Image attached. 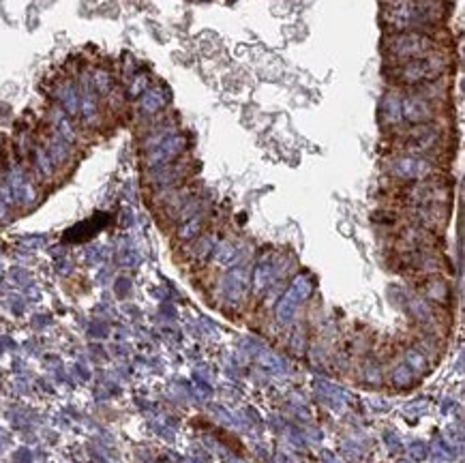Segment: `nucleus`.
Instances as JSON below:
<instances>
[{"label": "nucleus", "instance_id": "f257e3e1", "mask_svg": "<svg viewBox=\"0 0 465 463\" xmlns=\"http://www.w3.org/2000/svg\"><path fill=\"white\" fill-rule=\"evenodd\" d=\"M444 16L446 9L439 0H390L384 9V22L394 33H426V29L441 22Z\"/></svg>", "mask_w": 465, "mask_h": 463}, {"label": "nucleus", "instance_id": "f03ea898", "mask_svg": "<svg viewBox=\"0 0 465 463\" xmlns=\"http://www.w3.org/2000/svg\"><path fill=\"white\" fill-rule=\"evenodd\" d=\"M446 69H448V61L435 52V54H429V56H422V58L397 63L388 71V78L399 86L418 88V86H424L429 82L441 80Z\"/></svg>", "mask_w": 465, "mask_h": 463}, {"label": "nucleus", "instance_id": "7ed1b4c3", "mask_svg": "<svg viewBox=\"0 0 465 463\" xmlns=\"http://www.w3.org/2000/svg\"><path fill=\"white\" fill-rule=\"evenodd\" d=\"M384 52L397 65V63H405V61L435 54L437 41L433 37H429L426 33H418V31L392 33L384 39Z\"/></svg>", "mask_w": 465, "mask_h": 463}, {"label": "nucleus", "instance_id": "20e7f679", "mask_svg": "<svg viewBox=\"0 0 465 463\" xmlns=\"http://www.w3.org/2000/svg\"><path fill=\"white\" fill-rule=\"evenodd\" d=\"M437 114V108L433 101H429L418 91L401 93V116L409 125H424L431 123Z\"/></svg>", "mask_w": 465, "mask_h": 463}, {"label": "nucleus", "instance_id": "39448f33", "mask_svg": "<svg viewBox=\"0 0 465 463\" xmlns=\"http://www.w3.org/2000/svg\"><path fill=\"white\" fill-rule=\"evenodd\" d=\"M441 140V133L437 127H433L431 123L424 125H414L407 133H405V146L412 148L414 153H431L437 151Z\"/></svg>", "mask_w": 465, "mask_h": 463}, {"label": "nucleus", "instance_id": "423d86ee", "mask_svg": "<svg viewBox=\"0 0 465 463\" xmlns=\"http://www.w3.org/2000/svg\"><path fill=\"white\" fill-rule=\"evenodd\" d=\"M388 170L399 176V178H422L426 174H431V166L422 159H416V157H399V159H392Z\"/></svg>", "mask_w": 465, "mask_h": 463}, {"label": "nucleus", "instance_id": "0eeeda50", "mask_svg": "<svg viewBox=\"0 0 465 463\" xmlns=\"http://www.w3.org/2000/svg\"><path fill=\"white\" fill-rule=\"evenodd\" d=\"M379 110H382V118H384L386 125H399V123H403V116H401V93L399 91H388L382 97Z\"/></svg>", "mask_w": 465, "mask_h": 463}, {"label": "nucleus", "instance_id": "6e6552de", "mask_svg": "<svg viewBox=\"0 0 465 463\" xmlns=\"http://www.w3.org/2000/svg\"><path fill=\"white\" fill-rule=\"evenodd\" d=\"M165 106V95L161 88H153V91H146L140 99V108L144 114H157L161 108Z\"/></svg>", "mask_w": 465, "mask_h": 463}]
</instances>
